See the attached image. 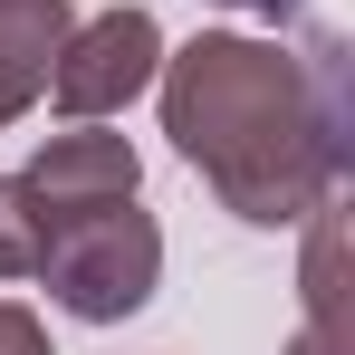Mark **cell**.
I'll use <instances>...</instances> for the list:
<instances>
[{
    "label": "cell",
    "instance_id": "1",
    "mask_svg": "<svg viewBox=\"0 0 355 355\" xmlns=\"http://www.w3.org/2000/svg\"><path fill=\"white\" fill-rule=\"evenodd\" d=\"M164 77V135L182 164L221 192V211L288 231L346 182L355 106H346V39L307 29L297 49L211 29L154 67Z\"/></svg>",
    "mask_w": 355,
    "mask_h": 355
},
{
    "label": "cell",
    "instance_id": "2",
    "mask_svg": "<svg viewBox=\"0 0 355 355\" xmlns=\"http://www.w3.org/2000/svg\"><path fill=\"white\" fill-rule=\"evenodd\" d=\"M29 279H49L67 317H87V327H116L135 317L154 279H164V231H154V211H135V202H96V211H67V221H39V269Z\"/></svg>",
    "mask_w": 355,
    "mask_h": 355
},
{
    "label": "cell",
    "instance_id": "3",
    "mask_svg": "<svg viewBox=\"0 0 355 355\" xmlns=\"http://www.w3.org/2000/svg\"><path fill=\"white\" fill-rule=\"evenodd\" d=\"M154 67H164V29H154V10L125 0V10H96V19H67L39 96H58V116H77V125H106L116 106H135L154 87Z\"/></svg>",
    "mask_w": 355,
    "mask_h": 355
},
{
    "label": "cell",
    "instance_id": "4",
    "mask_svg": "<svg viewBox=\"0 0 355 355\" xmlns=\"http://www.w3.org/2000/svg\"><path fill=\"white\" fill-rule=\"evenodd\" d=\"M135 182H144V164H135L125 135L67 125V135H49L29 154L19 192H29V221H67V211H96V202H135Z\"/></svg>",
    "mask_w": 355,
    "mask_h": 355
},
{
    "label": "cell",
    "instance_id": "5",
    "mask_svg": "<svg viewBox=\"0 0 355 355\" xmlns=\"http://www.w3.org/2000/svg\"><path fill=\"white\" fill-rule=\"evenodd\" d=\"M67 0H0V125H19L49 87V58L67 39Z\"/></svg>",
    "mask_w": 355,
    "mask_h": 355
},
{
    "label": "cell",
    "instance_id": "6",
    "mask_svg": "<svg viewBox=\"0 0 355 355\" xmlns=\"http://www.w3.org/2000/svg\"><path fill=\"white\" fill-rule=\"evenodd\" d=\"M307 327H297L288 355H346V202L327 192L307 211Z\"/></svg>",
    "mask_w": 355,
    "mask_h": 355
},
{
    "label": "cell",
    "instance_id": "7",
    "mask_svg": "<svg viewBox=\"0 0 355 355\" xmlns=\"http://www.w3.org/2000/svg\"><path fill=\"white\" fill-rule=\"evenodd\" d=\"M39 269V221H29V192L0 182V279H29Z\"/></svg>",
    "mask_w": 355,
    "mask_h": 355
},
{
    "label": "cell",
    "instance_id": "8",
    "mask_svg": "<svg viewBox=\"0 0 355 355\" xmlns=\"http://www.w3.org/2000/svg\"><path fill=\"white\" fill-rule=\"evenodd\" d=\"M0 355H49V327L29 307H10V297H0Z\"/></svg>",
    "mask_w": 355,
    "mask_h": 355
},
{
    "label": "cell",
    "instance_id": "9",
    "mask_svg": "<svg viewBox=\"0 0 355 355\" xmlns=\"http://www.w3.org/2000/svg\"><path fill=\"white\" fill-rule=\"evenodd\" d=\"M221 10H259V19H288L297 0H221Z\"/></svg>",
    "mask_w": 355,
    "mask_h": 355
}]
</instances>
